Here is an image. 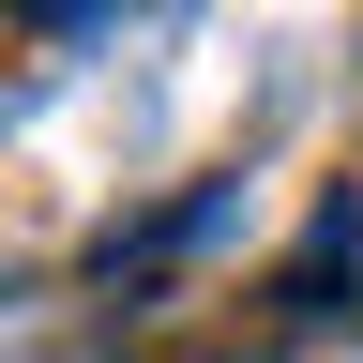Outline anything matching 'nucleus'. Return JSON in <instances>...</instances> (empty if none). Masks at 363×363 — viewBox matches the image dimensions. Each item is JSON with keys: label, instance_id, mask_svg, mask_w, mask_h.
<instances>
[{"label": "nucleus", "instance_id": "obj_1", "mask_svg": "<svg viewBox=\"0 0 363 363\" xmlns=\"http://www.w3.org/2000/svg\"><path fill=\"white\" fill-rule=\"evenodd\" d=\"M348 288H363V197H318L303 257L272 272V318H348Z\"/></svg>", "mask_w": 363, "mask_h": 363}]
</instances>
